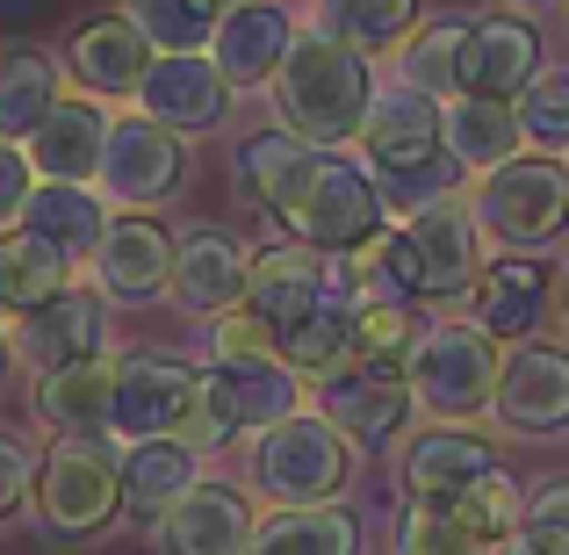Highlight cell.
Here are the masks:
<instances>
[{
	"label": "cell",
	"mask_w": 569,
	"mask_h": 555,
	"mask_svg": "<svg viewBox=\"0 0 569 555\" xmlns=\"http://www.w3.org/2000/svg\"><path fill=\"white\" fill-rule=\"evenodd\" d=\"M202 412V368L173 354H116V433L130 440H188Z\"/></svg>",
	"instance_id": "10"
},
{
	"label": "cell",
	"mask_w": 569,
	"mask_h": 555,
	"mask_svg": "<svg viewBox=\"0 0 569 555\" xmlns=\"http://www.w3.org/2000/svg\"><path fill=\"white\" fill-rule=\"evenodd\" d=\"M138 109L152 116V123H167L173 138L217 130L223 116H231V80L217 72L209 51H159L152 72H144V87H138Z\"/></svg>",
	"instance_id": "16"
},
{
	"label": "cell",
	"mask_w": 569,
	"mask_h": 555,
	"mask_svg": "<svg viewBox=\"0 0 569 555\" xmlns=\"http://www.w3.org/2000/svg\"><path fill=\"white\" fill-rule=\"evenodd\" d=\"M562 310H569V281H562Z\"/></svg>",
	"instance_id": "47"
},
{
	"label": "cell",
	"mask_w": 569,
	"mask_h": 555,
	"mask_svg": "<svg viewBox=\"0 0 569 555\" xmlns=\"http://www.w3.org/2000/svg\"><path fill=\"white\" fill-rule=\"evenodd\" d=\"M194 484H202V469H194L188 440H130L123 447V513H138L144 527H159Z\"/></svg>",
	"instance_id": "27"
},
{
	"label": "cell",
	"mask_w": 569,
	"mask_h": 555,
	"mask_svg": "<svg viewBox=\"0 0 569 555\" xmlns=\"http://www.w3.org/2000/svg\"><path fill=\"white\" fill-rule=\"evenodd\" d=\"M498 555H569V527H512Z\"/></svg>",
	"instance_id": "43"
},
{
	"label": "cell",
	"mask_w": 569,
	"mask_h": 555,
	"mask_svg": "<svg viewBox=\"0 0 569 555\" xmlns=\"http://www.w3.org/2000/svg\"><path fill=\"white\" fill-rule=\"evenodd\" d=\"M274 109H281V130H296L303 145H325V152L361 138L368 109H376L368 58L347 51L339 37H325V29H296L289 58L274 72Z\"/></svg>",
	"instance_id": "2"
},
{
	"label": "cell",
	"mask_w": 569,
	"mask_h": 555,
	"mask_svg": "<svg viewBox=\"0 0 569 555\" xmlns=\"http://www.w3.org/2000/svg\"><path fill=\"white\" fill-rule=\"evenodd\" d=\"M469 217H476V231L498 238L505 252L556 246L562 224H569V167H562V159H548V152L505 159V167L476 174Z\"/></svg>",
	"instance_id": "5"
},
{
	"label": "cell",
	"mask_w": 569,
	"mask_h": 555,
	"mask_svg": "<svg viewBox=\"0 0 569 555\" xmlns=\"http://www.w3.org/2000/svg\"><path fill=\"white\" fill-rule=\"evenodd\" d=\"M296 43V14L274 8V0H238V8L217 14V37H209V58H217V72L238 87H274L281 58H289Z\"/></svg>",
	"instance_id": "20"
},
{
	"label": "cell",
	"mask_w": 569,
	"mask_h": 555,
	"mask_svg": "<svg viewBox=\"0 0 569 555\" xmlns=\"http://www.w3.org/2000/svg\"><path fill=\"white\" fill-rule=\"evenodd\" d=\"M318 152H325V145H303L296 130H260V138L238 145V188H246L260 209H274V217H281V202L296 195V181L310 174V159H318Z\"/></svg>",
	"instance_id": "34"
},
{
	"label": "cell",
	"mask_w": 569,
	"mask_h": 555,
	"mask_svg": "<svg viewBox=\"0 0 569 555\" xmlns=\"http://www.w3.org/2000/svg\"><path fill=\"white\" fill-rule=\"evenodd\" d=\"M72 289V260L58 246H43L37 231H0V310L8 318H29V310H43L51 296Z\"/></svg>",
	"instance_id": "32"
},
{
	"label": "cell",
	"mask_w": 569,
	"mask_h": 555,
	"mask_svg": "<svg viewBox=\"0 0 569 555\" xmlns=\"http://www.w3.org/2000/svg\"><path fill=\"white\" fill-rule=\"evenodd\" d=\"M353 447L325 412H289L252 440V484L274 505H332L347 490Z\"/></svg>",
	"instance_id": "6"
},
{
	"label": "cell",
	"mask_w": 569,
	"mask_h": 555,
	"mask_svg": "<svg viewBox=\"0 0 569 555\" xmlns=\"http://www.w3.org/2000/svg\"><path fill=\"white\" fill-rule=\"evenodd\" d=\"M29 195H37V167H29V152H22V145H0V231L22 224Z\"/></svg>",
	"instance_id": "42"
},
{
	"label": "cell",
	"mask_w": 569,
	"mask_h": 555,
	"mask_svg": "<svg viewBox=\"0 0 569 555\" xmlns=\"http://www.w3.org/2000/svg\"><path fill=\"white\" fill-rule=\"evenodd\" d=\"M22 231H37L43 246H58L72 267L94 260L101 231H109V202H101V188H72V181H37L22 209Z\"/></svg>",
	"instance_id": "29"
},
{
	"label": "cell",
	"mask_w": 569,
	"mask_h": 555,
	"mask_svg": "<svg viewBox=\"0 0 569 555\" xmlns=\"http://www.w3.org/2000/svg\"><path fill=\"white\" fill-rule=\"evenodd\" d=\"M361 167H368V181H376L382 209L418 217V209L447 202L461 167L447 159L440 101L418 95V87H389V95H376V109H368V123H361Z\"/></svg>",
	"instance_id": "1"
},
{
	"label": "cell",
	"mask_w": 569,
	"mask_h": 555,
	"mask_svg": "<svg viewBox=\"0 0 569 555\" xmlns=\"http://www.w3.org/2000/svg\"><path fill=\"white\" fill-rule=\"evenodd\" d=\"M318 29L361 58H382L403 51V37L418 29V0H318Z\"/></svg>",
	"instance_id": "35"
},
{
	"label": "cell",
	"mask_w": 569,
	"mask_h": 555,
	"mask_svg": "<svg viewBox=\"0 0 569 555\" xmlns=\"http://www.w3.org/2000/svg\"><path fill=\"white\" fill-rule=\"evenodd\" d=\"M519 527H569V484H562V476L527 498V519H519Z\"/></svg>",
	"instance_id": "44"
},
{
	"label": "cell",
	"mask_w": 569,
	"mask_h": 555,
	"mask_svg": "<svg viewBox=\"0 0 569 555\" xmlns=\"http://www.w3.org/2000/svg\"><path fill=\"white\" fill-rule=\"evenodd\" d=\"M252 505L231 484H194L167 519H159V548L167 555H252Z\"/></svg>",
	"instance_id": "23"
},
{
	"label": "cell",
	"mask_w": 569,
	"mask_h": 555,
	"mask_svg": "<svg viewBox=\"0 0 569 555\" xmlns=\"http://www.w3.org/2000/svg\"><path fill=\"white\" fill-rule=\"evenodd\" d=\"M318 412L347 433V447H389L418 397L403 383V361H347L318 383Z\"/></svg>",
	"instance_id": "12"
},
{
	"label": "cell",
	"mask_w": 569,
	"mask_h": 555,
	"mask_svg": "<svg viewBox=\"0 0 569 555\" xmlns=\"http://www.w3.org/2000/svg\"><path fill=\"white\" fill-rule=\"evenodd\" d=\"M109 123L116 116L101 109V101H72V95H58V109L43 116V130L22 145L29 152V167H37V181H72V188H94V174H101V152H109Z\"/></svg>",
	"instance_id": "22"
},
{
	"label": "cell",
	"mask_w": 569,
	"mask_h": 555,
	"mask_svg": "<svg viewBox=\"0 0 569 555\" xmlns=\"http://www.w3.org/2000/svg\"><path fill=\"white\" fill-rule=\"evenodd\" d=\"M440 116H447V159H455L461 174H490V167H505V159L527 152L519 109L498 101V95H455Z\"/></svg>",
	"instance_id": "28"
},
{
	"label": "cell",
	"mask_w": 569,
	"mask_h": 555,
	"mask_svg": "<svg viewBox=\"0 0 569 555\" xmlns=\"http://www.w3.org/2000/svg\"><path fill=\"white\" fill-rule=\"evenodd\" d=\"M490 418L519 440H562L569 433V354L562 347H527L505 354L498 368V397H490Z\"/></svg>",
	"instance_id": "13"
},
{
	"label": "cell",
	"mask_w": 569,
	"mask_h": 555,
	"mask_svg": "<svg viewBox=\"0 0 569 555\" xmlns=\"http://www.w3.org/2000/svg\"><path fill=\"white\" fill-rule=\"evenodd\" d=\"M0 325H8V310H0Z\"/></svg>",
	"instance_id": "49"
},
{
	"label": "cell",
	"mask_w": 569,
	"mask_h": 555,
	"mask_svg": "<svg viewBox=\"0 0 569 555\" xmlns=\"http://www.w3.org/2000/svg\"><path fill=\"white\" fill-rule=\"evenodd\" d=\"M447 513L469 527V542H476V548H498L505 534L527 519V498H519V484H512L505 469H490V476H476L461 498H447Z\"/></svg>",
	"instance_id": "38"
},
{
	"label": "cell",
	"mask_w": 569,
	"mask_h": 555,
	"mask_svg": "<svg viewBox=\"0 0 569 555\" xmlns=\"http://www.w3.org/2000/svg\"><path fill=\"white\" fill-rule=\"evenodd\" d=\"M533 72H541V37H533V22H519V14H483V22H476V51H469V95L519 101Z\"/></svg>",
	"instance_id": "30"
},
{
	"label": "cell",
	"mask_w": 569,
	"mask_h": 555,
	"mask_svg": "<svg viewBox=\"0 0 569 555\" xmlns=\"http://www.w3.org/2000/svg\"><path fill=\"white\" fill-rule=\"evenodd\" d=\"M101 347H109V304H101V289H80V281L66 296H51L43 310L14 318V361L29 375L101 361Z\"/></svg>",
	"instance_id": "14"
},
{
	"label": "cell",
	"mask_w": 569,
	"mask_h": 555,
	"mask_svg": "<svg viewBox=\"0 0 569 555\" xmlns=\"http://www.w3.org/2000/svg\"><path fill=\"white\" fill-rule=\"evenodd\" d=\"M37 513L51 534H101L123 513V447L116 440H58L37 462Z\"/></svg>",
	"instance_id": "9"
},
{
	"label": "cell",
	"mask_w": 569,
	"mask_h": 555,
	"mask_svg": "<svg viewBox=\"0 0 569 555\" xmlns=\"http://www.w3.org/2000/svg\"><path fill=\"white\" fill-rule=\"evenodd\" d=\"M217 8H238V0H217Z\"/></svg>",
	"instance_id": "48"
},
{
	"label": "cell",
	"mask_w": 569,
	"mask_h": 555,
	"mask_svg": "<svg viewBox=\"0 0 569 555\" xmlns=\"http://www.w3.org/2000/svg\"><path fill=\"white\" fill-rule=\"evenodd\" d=\"M325 304H361V275H353V260H339V252H318V246H303V238L252 252L246 310H252V318H260L274 339L289 333V325L318 318Z\"/></svg>",
	"instance_id": "7"
},
{
	"label": "cell",
	"mask_w": 569,
	"mask_h": 555,
	"mask_svg": "<svg viewBox=\"0 0 569 555\" xmlns=\"http://www.w3.org/2000/svg\"><path fill=\"white\" fill-rule=\"evenodd\" d=\"M498 368H505V347L476 318L469 325L461 318H432V325H418L411 347H403V383H411V397L426 404L440 426H461V418L490 412Z\"/></svg>",
	"instance_id": "3"
},
{
	"label": "cell",
	"mask_w": 569,
	"mask_h": 555,
	"mask_svg": "<svg viewBox=\"0 0 569 555\" xmlns=\"http://www.w3.org/2000/svg\"><path fill=\"white\" fill-rule=\"evenodd\" d=\"M353 310H361V304H325L318 318L289 325V333L274 339V354H281V361H289L296 375L325 383L332 368H347V361H353Z\"/></svg>",
	"instance_id": "36"
},
{
	"label": "cell",
	"mask_w": 569,
	"mask_h": 555,
	"mask_svg": "<svg viewBox=\"0 0 569 555\" xmlns=\"http://www.w3.org/2000/svg\"><path fill=\"white\" fill-rule=\"evenodd\" d=\"M252 555H361V519L347 505H274L252 527Z\"/></svg>",
	"instance_id": "31"
},
{
	"label": "cell",
	"mask_w": 569,
	"mask_h": 555,
	"mask_svg": "<svg viewBox=\"0 0 569 555\" xmlns=\"http://www.w3.org/2000/svg\"><path fill=\"white\" fill-rule=\"evenodd\" d=\"M51 109H58V58L51 51L0 58V145H29Z\"/></svg>",
	"instance_id": "33"
},
{
	"label": "cell",
	"mask_w": 569,
	"mask_h": 555,
	"mask_svg": "<svg viewBox=\"0 0 569 555\" xmlns=\"http://www.w3.org/2000/svg\"><path fill=\"white\" fill-rule=\"evenodd\" d=\"M123 14L152 37V51H209L217 37V0H123Z\"/></svg>",
	"instance_id": "37"
},
{
	"label": "cell",
	"mask_w": 569,
	"mask_h": 555,
	"mask_svg": "<svg viewBox=\"0 0 569 555\" xmlns=\"http://www.w3.org/2000/svg\"><path fill=\"white\" fill-rule=\"evenodd\" d=\"M22 505H37V455L14 433H0V519H14Z\"/></svg>",
	"instance_id": "41"
},
{
	"label": "cell",
	"mask_w": 569,
	"mask_h": 555,
	"mask_svg": "<svg viewBox=\"0 0 569 555\" xmlns=\"http://www.w3.org/2000/svg\"><path fill=\"white\" fill-rule=\"evenodd\" d=\"M403 238L418 252V296H469L483 275V231H476L469 202H432L418 217H403Z\"/></svg>",
	"instance_id": "19"
},
{
	"label": "cell",
	"mask_w": 569,
	"mask_h": 555,
	"mask_svg": "<svg viewBox=\"0 0 569 555\" xmlns=\"http://www.w3.org/2000/svg\"><path fill=\"white\" fill-rule=\"evenodd\" d=\"M490 469H498V455L469 426H432L403 447V490H411V505H447Z\"/></svg>",
	"instance_id": "25"
},
{
	"label": "cell",
	"mask_w": 569,
	"mask_h": 555,
	"mask_svg": "<svg viewBox=\"0 0 569 555\" xmlns=\"http://www.w3.org/2000/svg\"><path fill=\"white\" fill-rule=\"evenodd\" d=\"M397 555H483L469 542V527H461L447 505H403L397 519Z\"/></svg>",
	"instance_id": "40"
},
{
	"label": "cell",
	"mask_w": 569,
	"mask_h": 555,
	"mask_svg": "<svg viewBox=\"0 0 569 555\" xmlns=\"http://www.w3.org/2000/svg\"><path fill=\"white\" fill-rule=\"evenodd\" d=\"M43 433L58 440H109L116 433V361H80V368H58L37 375V397H29Z\"/></svg>",
	"instance_id": "21"
},
{
	"label": "cell",
	"mask_w": 569,
	"mask_h": 555,
	"mask_svg": "<svg viewBox=\"0 0 569 555\" xmlns=\"http://www.w3.org/2000/svg\"><path fill=\"white\" fill-rule=\"evenodd\" d=\"M0 14H37V0H0Z\"/></svg>",
	"instance_id": "46"
},
{
	"label": "cell",
	"mask_w": 569,
	"mask_h": 555,
	"mask_svg": "<svg viewBox=\"0 0 569 555\" xmlns=\"http://www.w3.org/2000/svg\"><path fill=\"white\" fill-rule=\"evenodd\" d=\"M281 224L318 252H361L382 231V195L368 181V167H353L339 152H318L310 174L296 181V195L281 202Z\"/></svg>",
	"instance_id": "8"
},
{
	"label": "cell",
	"mask_w": 569,
	"mask_h": 555,
	"mask_svg": "<svg viewBox=\"0 0 569 555\" xmlns=\"http://www.w3.org/2000/svg\"><path fill=\"white\" fill-rule=\"evenodd\" d=\"M476 325H483L490 339H533V325L548 318V296H556V281H548L541 260H519V252H498V260H483V275H476Z\"/></svg>",
	"instance_id": "24"
},
{
	"label": "cell",
	"mask_w": 569,
	"mask_h": 555,
	"mask_svg": "<svg viewBox=\"0 0 569 555\" xmlns=\"http://www.w3.org/2000/svg\"><path fill=\"white\" fill-rule=\"evenodd\" d=\"M469 51H476L469 14H432V22H418L411 37H403V51H397L403 87H418V95H432L447 109L455 95H469Z\"/></svg>",
	"instance_id": "26"
},
{
	"label": "cell",
	"mask_w": 569,
	"mask_h": 555,
	"mask_svg": "<svg viewBox=\"0 0 569 555\" xmlns=\"http://www.w3.org/2000/svg\"><path fill=\"white\" fill-rule=\"evenodd\" d=\"M289 412H303V375L281 354H217L202 368V412H194L188 447H223V440H260L267 426H281Z\"/></svg>",
	"instance_id": "4"
},
{
	"label": "cell",
	"mask_w": 569,
	"mask_h": 555,
	"mask_svg": "<svg viewBox=\"0 0 569 555\" xmlns=\"http://www.w3.org/2000/svg\"><path fill=\"white\" fill-rule=\"evenodd\" d=\"M188 181V152H181V138H173L167 123H152V116H116L109 123V152H101V174H94V188H101V202H116V209H159L167 195H181Z\"/></svg>",
	"instance_id": "11"
},
{
	"label": "cell",
	"mask_w": 569,
	"mask_h": 555,
	"mask_svg": "<svg viewBox=\"0 0 569 555\" xmlns=\"http://www.w3.org/2000/svg\"><path fill=\"white\" fill-rule=\"evenodd\" d=\"M94 289L116 296V304H152V296L173 289V231L159 217H138V209H123V217H109V231H101L94 246Z\"/></svg>",
	"instance_id": "15"
},
{
	"label": "cell",
	"mask_w": 569,
	"mask_h": 555,
	"mask_svg": "<svg viewBox=\"0 0 569 555\" xmlns=\"http://www.w3.org/2000/svg\"><path fill=\"white\" fill-rule=\"evenodd\" d=\"M152 58H159L152 37H144V29L130 22L123 8H116V14H87V22L72 29V43H66L72 80H80L94 101H138Z\"/></svg>",
	"instance_id": "17"
},
{
	"label": "cell",
	"mask_w": 569,
	"mask_h": 555,
	"mask_svg": "<svg viewBox=\"0 0 569 555\" xmlns=\"http://www.w3.org/2000/svg\"><path fill=\"white\" fill-rule=\"evenodd\" d=\"M512 109H519V138L533 152H548V159L569 152V66H541Z\"/></svg>",
	"instance_id": "39"
},
{
	"label": "cell",
	"mask_w": 569,
	"mask_h": 555,
	"mask_svg": "<svg viewBox=\"0 0 569 555\" xmlns=\"http://www.w3.org/2000/svg\"><path fill=\"white\" fill-rule=\"evenodd\" d=\"M246 275H252V252L238 246L231 231L217 224H194V231L173 238V304L194 310V318H223V310L246 304Z\"/></svg>",
	"instance_id": "18"
},
{
	"label": "cell",
	"mask_w": 569,
	"mask_h": 555,
	"mask_svg": "<svg viewBox=\"0 0 569 555\" xmlns=\"http://www.w3.org/2000/svg\"><path fill=\"white\" fill-rule=\"evenodd\" d=\"M8 368H14V333L0 325V375H8Z\"/></svg>",
	"instance_id": "45"
}]
</instances>
